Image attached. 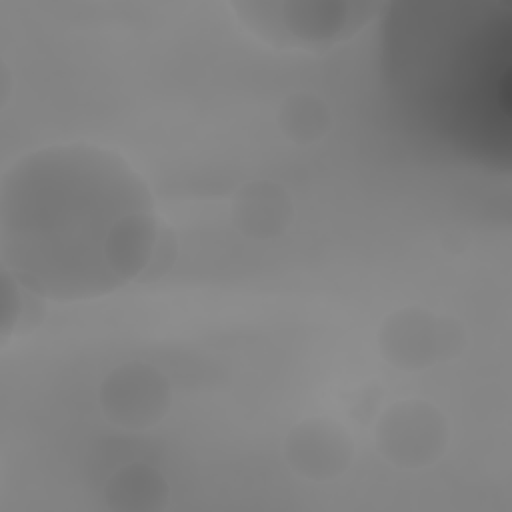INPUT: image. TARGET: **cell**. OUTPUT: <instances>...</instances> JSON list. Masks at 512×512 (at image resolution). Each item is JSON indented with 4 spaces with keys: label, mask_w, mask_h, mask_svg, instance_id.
Segmentation results:
<instances>
[{
    "label": "cell",
    "mask_w": 512,
    "mask_h": 512,
    "mask_svg": "<svg viewBox=\"0 0 512 512\" xmlns=\"http://www.w3.org/2000/svg\"><path fill=\"white\" fill-rule=\"evenodd\" d=\"M0 230L16 282L56 302L130 284L154 260L160 238L140 174L114 152L84 144L44 148L6 172Z\"/></svg>",
    "instance_id": "6da1fadb"
},
{
    "label": "cell",
    "mask_w": 512,
    "mask_h": 512,
    "mask_svg": "<svg viewBox=\"0 0 512 512\" xmlns=\"http://www.w3.org/2000/svg\"><path fill=\"white\" fill-rule=\"evenodd\" d=\"M238 18L276 48L322 50L354 36L376 16L372 2H240Z\"/></svg>",
    "instance_id": "7a4b0ae2"
}]
</instances>
